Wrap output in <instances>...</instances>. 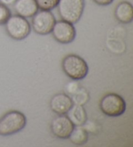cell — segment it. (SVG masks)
Returning a JSON list of instances; mask_svg holds the SVG:
<instances>
[{
  "label": "cell",
  "mask_w": 133,
  "mask_h": 147,
  "mask_svg": "<svg viewBox=\"0 0 133 147\" xmlns=\"http://www.w3.org/2000/svg\"><path fill=\"white\" fill-rule=\"evenodd\" d=\"M62 68L64 73L73 80H81L88 73V64L80 56L68 55L63 58Z\"/></svg>",
  "instance_id": "obj_1"
},
{
  "label": "cell",
  "mask_w": 133,
  "mask_h": 147,
  "mask_svg": "<svg viewBox=\"0 0 133 147\" xmlns=\"http://www.w3.org/2000/svg\"><path fill=\"white\" fill-rule=\"evenodd\" d=\"M27 118L17 110L6 113L0 118V136H9L17 134L26 126Z\"/></svg>",
  "instance_id": "obj_2"
},
{
  "label": "cell",
  "mask_w": 133,
  "mask_h": 147,
  "mask_svg": "<svg viewBox=\"0 0 133 147\" xmlns=\"http://www.w3.org/2000/svg\"><path fill=\"white\" fill-rule=\"evenodd\" d=\"M57 7L61 19L75 24L83 16L85 0H59Z\"/></svg>",
  "instance_id": "obj_3"
},
{
  "label": "cell",
  "mask_w": 133,
  "mask_h": 147,
  "mask_svg": "<svg viewBox=\"0 0 133 147\" xmlns=\"http://www.w3.org/2000/svg\"><path fill=\"white\" fill-rule=\"evenodd\" d=\"M4 25L8 36L18 41L26 38L31 31L29 22L18 14L11 15Z\"/></svg>",
  "instance_id": "obj_4"
},
{
  "label": "cell",
  "mask_w": 133,
  "mask_h": 147,
  "mask_svg": "<svg viewBox=\"0 0 133 147\" xmlns=\"http://www.w3.org/2000/svg\"><path fill=\"white\" fill-rule=\"evenodd\" d=\"M99 108L105 115L111 117L121 116L126 110V102L121 96L110 93L104 96L99 102Z\"/></svg>",
  "instance_id": "obj_5"
},
{
  "label": "cell",
  "mask_w": 133,
  "mask_h": 147,
  "mask_svg": "<svg viewBox=\"0 0 133 147\" xmlns=\"http://www.w3.org/2000/svg\"><path fill=\"white\" fill-rule=\"evenodd\" d=\"M54 14L50 11L38 10L32 17L31 29L39 35H48L50 34L56 23Z\"/></svg>",
  "instance_id": "obj_6"
},
{
  "label": "cell",
  "mask_w": 133,
  "mask_h": 147,
  "mask_svg": "<svg viewBox=\"0 0 133 147\" xmlns=\"http://www.w3.org/2000/svg\"><path fill=\"white\" fill-rule=\"evenodd\" d=\"M51 33L56 41L62 44L73 42L77 35L74 24L62 19L56 21Z\"/></svg>",
  "instance_id": "obj_7"
},
{
  "label": "cell",
  "mask_w": 133,
  "mask_h": 147,
  "mask_svg": "<svg viewBox=\"0 0 133 147\" xmlns=\"http://www.w3.org/2000/svg\"><path fill=\"white\" fill-rule=\"evenodd\" d=\"M74 127L75 126L66 115H58L56 117L50 126L53 135L61 139H68Z\"/></svg>",
  "instance_id": "obj_8"
},
{
  "label": "cell",
  "mask_w": 133,
  "mask_h": 147,
  "mask_svg": "<svg viewBox=\"0 0 133 147\" xmlns=\"http://www.w3.org/2000/svg\"><path fill=\"white\" fill-rule=\"evenodd\" d=\"M73 102L71 97L66 93H58L50 100V108L58 115H66L72 107Z\"/></svg>",
  "instance_id": "obj_9"
},
{
  "label": "cell",
  "mask_w": 133,
  "mask_h": 147,
  "mask_svg": "<svg viewBox=\"0 0 133 147\" xmlns=\"http://www.w3.org/2000/svg\"><path fill=\"white\" fill-rule=\"evenodd\" d=\"M13 7L16 14L25 18H32L39 10L35 0H16Z\"/></svg>",
  "instance_id": "obj_10"
},
{
  "label": "cell",
  "mask_w": 133,
  "mask_h": 147,
  "mask_svg": "<svg viewBox=\"0 0 133 147\" xmlns=\"http://www.w3.org/2000/svg\"><path fill=\"white\" fill-rule=\"evenodd\" d=\"M114 16L119 22L124 24H128L133 20V7L129 1H123L116 6L114 10Z\"/></svg>",
  "instance_id": "obj_11"
},
{
  "label": "cell",
  "mask_w": 133,
  "mask_h": 147,
  "mask_svg": "<svg viewBox=\"0 0 133 147\" xmlns=\"http://www.w3.org/2000/svg\"><path fill=\"white\" fill-rule=\"evenodd\" d=\"M75 126H83L88 120L86 111L83 106L73 104L72 107L66 114Z\"/></svg>",
  "instance_id": "obj_12"
},
{
  "label": "cell",
  "mask_w": 133,
  "mask_h": 147,
  "mask_svg": "<svg viewBox=\"0 0 133 147\" xmlns=\"http://www.w3.org/2000/svg\"><path fill=\"white\" fill-rule=\"evenodd\" d=\"M68 139L73 144L83 145L88 140V132L81 126H75Z\"/></svg>",
  "instance_id": "obj_13"
},
{
  "label": "cell",
  "mask_w": 133,
  "mask_h": 147,
  "mask_svg": "<svg viewBox=\"0 0 133 147\" xmlns=\"http://www.w3.org/2000/svg\"><path fill=\"white\" fill-rule=\"evenodd\" d=\"M70 97L73 104L81 106L85 105L90 100V95L88 92L85 88L81 86Z\"/></svg>",
  "instance_id": "obj_14"
},
{
  "label": "cell",
  "mask_w": 133,
  "mask_h": 147,
  "mask_svg": "<svg viewBox=\"0 0 133 147\" xmlns=\"http://www.w3.org/2000/svg\"><path fill=\"white\" fill-rule=\"evenodd\" d=\"M39 10L50 11L57 7L59 0H35Z\"/></svg>",
  "instance_id": "obj_15"
},
{
  "label": "cell",
  "mask_w": 133,
  "mask_h": 147,
  "mask_svg": "<svg viewBox=\"0 0 133 147\" xmlns=\"http://www.w3.org/2000/svg\"><path fill=\"white\" fill-rule=\"evenodd\" d=\"M11 15V11L9 7L0 3V25L5 24Z\"/></svg>",
  "instance_id": "obj_16"
},
{
  "label": "cell",
  "mask_w": 133,
  "mask_h": 147,
  "mask_svg": "<svg viewBox=\"0 0 133 147\" xmlns=\"http://www.w3.org/2000/svg\"><path fill=\"white\" fill-rule=\"evenodd\" d=\"M76 81L77 80L73 81V82H69L65 86L66 92H67V95H68L69 96H71V95L73 94V93L81 87L79 84L77 82H76Z\"/></svg>",
  "instance_id": "obj_17"
},
{
  "label": "cell",
  "mask_w": 133,
  "mask_h": 147,
  "mask_svg": "<svg viewBox=\"0 0 133 147\" xmlns=\"http://www.w3.org/2000/svg\"><path fill=\"white\" fill-rule=\"evenodd\" d=\"M94 2L100 6H107L111 5L114 0H93Z\"/></svg>",
  "instance_id": "obj_18"
},
{
  "label": "cell",
  "mask_w": 133,
  "mask_h": 147,
  "mask_svg": "<svg viewBox=\"0 0 133 147\" xmlns=\"http://www.w3.org/2000/svg\"><path fill=\"white\" fill-rule=\"evenodd\" d=\"M16 0H0V3L5 5L7 6L13 5Z\"/></svg>",
  "instance_id": "obj_19"
}]
</instances>
